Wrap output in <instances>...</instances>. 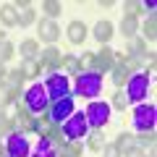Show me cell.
Masks as SVG:
<instances>
[{
	"mask_svg": "<svg viewBox=\"0 0 157 157\" xmlns=\"http://www.w3.org/2000/svg\"><path fill=\"white\" fill-rule=\"evenodd\" d=\"M113 34H115V26H113L110 21H97L94 29H92V37H94L100 45H107L113 39Z\"/></svg>",
	"mask_w": 157,
	"mask_h": 157,
	"instance_id": "9a60e30c",
	"label": "cell"
},
{
	"mask_svg": "<svg viewBox=\"0 0 157 157\" xmlns=\"http://www.w3.org/2000/svg\"><path fill=\"white\" fill-rule=\"evenodd\" d=\"M113 144H115L118 149H121V155H123L126 149H134V147H136V136L128 134V131H123V134H118V139L113 141Z\"/></svg>",
	"mask_w": 157,
	"mask_h": 157,
	"instance_id": "4316f807",
	"label": "cell"
},
{
	"mask_svg": "<svg viewBox=\"0 0 157 157\" xmlns=\"http://www.w3.org/2000/svg\"><path fill=\"white\" fill-rule=\"evenodd\" d=\"M60 126L66 141H84L89 136V123H86L84 110H73V115H68V121H63Z\"/></svg>",
	"mask_w": 157,
	"mask_h": 157,
	"instance_id": "3957f363",
	"label": "cell"
},
{
	"mask_svg": "<svg viewBox=\"0 0 157 157\" xmlns=\"http://www.w3.org/2000/svg\"><path fill=\"white\" fill-rule=\"evenodd\" d=\"M71 92L76 97H84V100H94L102 92V73L97 71H81L76 78H73Z\"/></svg>",
	"mask_w": 157,
	"mask_h": 157,
	"instance_id": "6da1fadb",
	"label": "cell"
},
{
	"mask_svg": "<svg viewBox=\"0 0 157 157\" xmlns=\"http://www.w3.org/2000/svg\"><path fill=\"white\" fill-rule=\"evenodd\" d=\"M63 73H73V76H78L81 73V66H78V58L71 55V52H63V63H60Z\"/></svg>",
	"mask_w": 157,
	"mask_h": 157,
	"instance_id": "ffe728a7",
	"label": "cell"
},
{
	"mask_svg": "<svg viewBox=\"0 0 157 157\" xmlns=\"http://www.w3.org/2000/svg\"><path fill=\"white\" fill-rule=\"evenodd\" d=\"M24 107H26L32 115H45L47 107H50V97H47L45 84H32L26 92H24Z\"/></svg>",
	"mask_w": 157,
	"mask_h": 157,
	"instance_id": "7a4b0ae2",
	"label": "cell"
},
{
	"mask_svg": "<svg viewBox=\"0 0 157 157\" xmlns=\"http://www.w3.org/2000/svg\"><path fill=\"white\" fill-rule=\"evenodd\" d=\"M131 102H128V97H126V92L123 89H118L115 94H113V100H110V107H115V110H123L126 113V107H128Z\"/></svg>",
	"mask_w": 157,
	"mask_h": 157,
	"instance_id": "1f68e13d",
	"label": "cell"
},
{
	"mask_svg": "<svg viewBox=\"0 0 157 157\" xmlns=\"http://www.w3.org/2000/svg\"><path fill=\"white\" fill-rule=\"evenodd\" d=\"M29 157H58V147L52 144L50 139H45V136H39L37 147L32 149V155Z\"/></svg>",
	"mask_w": 157,
	"mask_h": 157,
	"instance_id": "2e32d148",
	"label": "cell"
},
{
	"mask_svg": "<svg viewBox=\"0 0 157 157\" xmlns=\"http://www.w3.org/2000/svg\"><path fill=\"white\" fill-rule=\"evenodd\" d=\"M37 29H39V39H42V42H45L47 47H50V45H55L58 39H60V26H58L55 21H50V18H42Z\"/></svg>",
	"mask_w": 157,
	"mask_h": 157,
	"instance_id": "7c38bea8",
	"label": "cell"
},
{
	"mask_svg": "<svg viewBox=\"0 0 157 157\" xmlns=\"http://www.w3.org/2000/svg\"><path fill=\"white\" fill-rule=\"evenodd\" d=\"M152 86V76L144 71H136V73H128V81H126V97H128V102H144L147 92H149Z\"/></svg>",
	"mask_w": 157,
	"mask_h": 157,
	"instance_id": "277c9868",
	"label": "cell"
},
{
	"mask_svg": "<svg viewBox=\"0 0 157 157\" xmlns=\"http://www.w3.org/2000/svg\"><path fill=\"white\" fill-rule=\"evenodd\" d=\"M3 144H6V157H29L32 155V144H29L26 134H21V131L8 134L3 139Z\"/></svg>",
	"mask_w": 157,
	"mask_h": 157,
	"instance_id": "ba28073f",
	"label": "cell"
},
{
	"mask_svg": "<svg viewBox=\"0 0 157 157\" xmlns=\"http://www.w3.org/2000/svg\"><path fill=\"white\" fill-rule=\"evenodd\" d=\"M126 50H128L131 55H139L141 60H144L147 58V42L141 37H134V39H128V47H126Z\"/></svg>",
	"mask_w": 157,
	"mask_h": 157,
	"instance_id": "83f0119b",
	"label": "cell"
},
{
	"mask_svg": "<svg viewBox=\"0 0 157 157\" xmlns=\"http://www.w3.org/2000/svg\"><path fill=\"white\" fill-rule=\"evenodd\" d=\"M123 13L131 18H136L139 13H144V3H136V0H126L123 3Z\"/></svg>",
	"mask_w": 157,
	"mask_h": 157,
	"instance_id": "836d02e7",
	"label": "cell"
},
{
	"mask_svg": "<svg viewBox=\"0 0 157 157\" xmlns=\"http://www.w3.org/2000/svg\"><path fill=\"white\" fill-rule=\"evenodd\" d=\"M100 8H105V11H107V8H113V0H100Z\"/></svg>",
	"mask_w": 157,
	"mask_h": 157,
	"instance_id": "f35d334b",
	"label": "cell"
},
{
	"mask_svg": "<svg viewBox=\"0 0 157 157\" xmlns=\"http://www.w3.org/2000/svg\"><path fill=\"white\" fill-rule=\"evenodd\" d=\"M131 123H134V131L136 134H144V131H155V123H157V107L152 102H139L131 113Z\"/></svg>",
	"mask_w": 157,
	"mask_h": 157,
	"instance_id": "5b68a950",
	"label": "cell"
},
{
	"mask_svg": "<svg viewBox=\"0 0 157 157\" xmlns=\"http://www.w3.org/2000/svg\"><path fill=\"white\" fill-rule=\"evenodd\" d=\"M73 110H76V105H73V94H71V97H63V100L50 102V107H47L45 115L50 118L52 123H63V121H68V115H73Z\"/></svg>",
	"mask_w": 157,
	"mask_h": 157,
	"instance_id": "30bf717a",
	"label": "cell"
},
{
	"mask_svg": "<svg viewBox=\"0 0 157 157\" xmlns=\"http://www.w3.org/2000/svg\"><path fill=\"white\" fill-rule=\"evenodd\" d=\"M8 105H21V94H13L6 84H0V107H8Z\"/></svg>",
	"mask_w": 157,
	"mask_h": 157,
	"instance_id": "484cf974",
	"label": "cell"
},
{
	"mask_svg": "<svg viewBox=\"0 0 157 157\" xmlns=\"http://www.w3.org/2000/svg\"><path fill=\"white\" fill-rule=\"evenodd\" d=\"M24 73H21V68H13V71H8L6 73V78H3V84L8 86V89L13 92V94H21V86H24Z\"/></svg>",
	"mask_w": 157,
	"mask_h": 157,
	"instance_id": "e0dca14e",
	"label": "cell"
},
{
	"mask_svg": "<svg viewBox=\"0 0 157 157\" xmlns=\"http://www.w3.org/2000/svg\"><path fill=\"white\" fill-rule=\"evenodd\" d=\"M78 66H81V71H92V66H94V52H86L78 58Z\"/></svg>",
	"mask_w": 157,
	"mask_h": 157,
	"instance_id": "d590c367",
	"label": "cell"
},
{
	"mask_svg": "<svg viewBox=\"0 0 157 157\" xmlns=\"http://www.w3.org/2000/svg\"><path fill=\"white\" fill-rule=\"evenodd\" d=\"M110 102H102V100H92L89 105H86L84 115H86V123H89V128L94 131H102L107 126V121H110Z\"/></svg>",
	"mask_w": 157,
	"mask_h": 157,
	"instance_id": "8992f818",
	"label": "cell"
},
{
	"mask_svg": "<svg viewBox=\"0 0 157 157\" xmlns=\"http://www.w3.org/2000/svg\"><path fill=\"white\" fill-rule=\"evenodd\" d=\"M13 58H16V45H11V42H0V63L6 66V63H11Z\"/></svg>",
	"mask_w": 157,
	"mask_h": 157,
	"instance_id": "4dcf8cb0",
	"label": "cell"
},
{
	"mask_svg": "<svg viewBox=\"0 0 157 157\" xmlns=\"http://www.w3.org/2000/svg\"><path fill=\"white\" fill-rule=\"evenodd\" d=\"M45 139H50L55 147H63V144H66V136H63V126H60V123H52Z\"/></svg>",
	"mask_w": 157,
	"mask_h": 157,
	"instance_id": "f1b7e54d",
	"label": "cell"
},
{
	"mask_svg": "<svg viewBox=\"0 0 157 157\" xmlns=\"http://www.w3.org/2000/svg\"><path fill=\"white\" fill-rule=\"evenodd\" d=\"M105 144H107V141H105V134H102V131H89V136H86V147H89L92 152L100 155Z\"/></svg>",
	"mask_w": 157,
	"mask_h": 157,
	"instance_id": "603a6c76",
	"label": "cell"
},
{
	"mask_svg": "<svg viewBox=\"0 0 157 157\" xmlns=\"http://www.w3.org/2000/svg\"><path fill=\"white\" fill-rule=\"evenodd\" d=\"M113 66H115V50L107 45H102V50L94 52V66H92V71L97 73H110Z\"/></svg>",
	"mask_w": 157,
	"mask_h": 157,
	"instance_id": "8fae6325",
	"label": "cell"
},
{
	"mask_svg": "<svg viewBox=\"0 0 157 157\" xmlns=\"http://www.w3.org/2000/svg\"><path fill=\"white\" fill-rule=\"evenodd\" d=\"M144 155H147V152L139 149V147H134V149H126V152H123V157H144Z\"/></svg>",
	"mask_w": 157,
	"mask_h": 157,
	"instance_id": "74e56055",
	"label": "cell"
},
{
	"mask_svg": "<svg viewBox=\"0 0 157 157\" xmlns=\"http://www.w3.org/2000/svg\"><path fill=\"white\" fill-rule=\"evenodd\" d=\"M100 155H102V157H123V155H121V149H118L115 144H105Z\"/></svg>",
	"mask_w": 157,
	"mask_h": 157,
	"instance_id": "8d00e7d4",
	"label": "cell"
},
{
	"mask_svg": "<svg viewBox=\"0 0 157 157\" xmlns=\"http://www.w3.org/2000/svg\"><path fill=\"white\" fill-rule=\"evenodd\" d=\"M141 34H144V42H155L157 39V18H155V13L147 16L144 26H141Z\"/></svg>",
	"mask_w": 157,
	"mask_h": 157,
	"instance_id": "44dd1931",
	"label": "cell"
},
{
	"mask_svg": "<svg viewBox=\"0 0 157 157\" xmlns=\"http://www.w3.org/2000/svg\"><path fill=\"white\" fill-rule=\"evenodd\" d=\"M58 157H66V155H60V152H58Z\"/></svg>",
	"mask_w": 157,
	"mask_h": 157,
	"instance_id": "60d3db41",
	"label": "cell"
},
{
	"mask_svg": "<svg viewBox=\"0 0 157 157\" xmlns=\"http://www.w3.org/2000/svg\"><path fill=\"white\" fill-rule=\"evenodd\" d=\"M13 6H16V11H18V26H32V24L37 21V11L32 8L29 0H18Z\"/></svg>",
	"mask_w": 157,
	"mask_h": 157,
	"instance_id": "5bb4252c",
	"label": "cell"
},
{
	"mask_svg": "<svg viewBox=\"0 0 157 157\" xmlns=\"http://www.w3.org/2000/svg\"><path fill=\"white\" fill-rule=\"evenodd\" d=\"M16 52H21L24 60H37V55H39V42H37V39H24L21 47H16Z\"/></svg>",
	"mask_w": 157,
	"mask_h": 157,
	"instance_id": "d6986e66",
	"label": "cell"
},
{
	"mask_svg": "<svg viewBox=\"0 0 157 157\" xmlns=\"http://www.w3.org/2000/svg\"><path fill=\"white\" fill-rule=\"evenodd\" d=\"M0 21L6 26H18V11L13 3H3L0 6Z\"/></svg>",
	"mask_w": 157,
	"mask_h": 157,
	"instance_id": "ac0fdd59",
	"label": "cell"
},
{
	"mask_svg": "<svg viewBox=\"0 0 157 157\" xmlns=\"http://www.w3.org/2000/svg\"><path fill=\"white\" fill-rule=\"evenodd\" d=\"M6 73H8V68L3 66V63H0V84H3V78H6Z\"/></svg>",
	"mask_w": 157,
	"mask_h": 157,
	"instance_id": "ab89813d",
	"label": "cell"
},
{
	"mask_svg": "<svg viewBox=\"0 0 157 157\" xmlns=\"http://www.w3.org/2000/svg\"><path fill=\"white\" fill-rule=\"evenodd\" d=\"M136 147L144 149V147H155V131H144V134L136 136Z\"/></svg>",
	"mask_w": 157,
	"mask_h": 157,
	"instance_id": "e575fe53",
	"label": "cell"
},
{
	"mask_svg": "<svg viewBox=\"0 0 157 157\" xmlns=\"http://www.w3.org/2000/svg\"><path fill=\"white\" fill-rule=\"evenodd\" d=\"M136 32H139V21L131 16H123V21H121V34H123L126 39H134Z\"/></svg>",
	"mask_w": 157,
	"mask_h": 157,
	"instance_id": "cb8c5ba5",
	"label": "cell"
},
{
	"mask_svg": "<svg viewBox=\"0 0 157 157\" xmlns=\"http://www.w3.org/2000/svg\"><path fill=\"white\" fill-rule=\"evenodd\" d=\"M58 152L66 157H81L84 155V141H66L63 147H58Z\"/></svg>",
	"mask_w": 157,
	"mask_h": 157,
	"instance_id": "7402d4cb",
	"label": "cell"
},
{
	"mask_svg": "<svg viewBox=\"0 0 157 157\" xmlns=\"http://www.w3.org/2000/svg\"><path fill=\"white\" fill-rule=\"evenodd\" d=\"M42 13L52 21L55 16H60V13H63V6L58 3V0H45V3H42Z\"/></svg>",
	"mask_w": 157,
	"mask_h": 157,
	"instance_id": "f546056e",
	"label": "cell"
},
{
	"mask_svg": "<svg viewBox=\"0 0 157 157\" xmlns=\"http://www.w3.org/2000/svg\"><path fill=\"white\" fill-rule=\"evenodd\" d=\"M110 81L115 84V89H123L126 81H128V71H126L123 66H113V71H110Z\"/></svg>",
	"mask_w": 157,
	"mask_h": 157,
	"instance_id": "d4e9b609",
	"label": "cell"
},
{
	"mask_svg": "<svg viewBox=\"0 0 157 157\" xmlns=\"http://www.w3.org/2000/svg\"><path fill=\"white\" fill-rule=\"evenodd\" d=\"M45 89H47V97H50V102L55 100H63V97H71V78L66 76V73H47L45 78Z\"/></svg>",
	"mask_w": 157,
	"mask_h": 157,
	"instance_id": "52a82bcc",
	"label": "cell"
},
{
	"mask_svg": "<svg viewBox=\"0 0 157 157\" xmlns=\"http://www.w3.org/2000/svg\"><path fill=\"white\" fill-rule=\"evenodd\" d=\"M37 63H39V73H55L60 71V63H63V50H58L55 45L45 47V50L37 55Z\"/></svg>",
	"mask_w": 157,
	"mask_h": 157,
	"instance_id": "9c48e42d",
	"label": "cell"
},
{
	"mask_svg": "<svg viewBox=\"0 0 157 157\" xmlns=\"http://www.w3.org/2000/svg\"><path fill=\"white\" fill-rule=\"evenodd\" d=\"M21 73H24V78H37L39 76V63L37 60H24L21 63Z\"/></svg>",
	"mask_w": 157,
	"mask_h": 157,
	"instance_id": "d6a6232c",
	"label": "cell"
},
{
	"mask_svg": "<svg viewBox=\"0 0 157 157\" xmlns=\"http://www.w3.org/2000/svg\"><path fill=\"white\" fill-rule=\"evenodd\" d=\"M66 37H68V42H71V45H84L86 37H89V29H86L84 21L73 18V21L68 24V29H66Z\"/></svg>",
	"mask_w": 157,
	"mask_h": 157,
	"instance_id": "4fadbf2b",
	"label": "cell"
}]
</instances>
